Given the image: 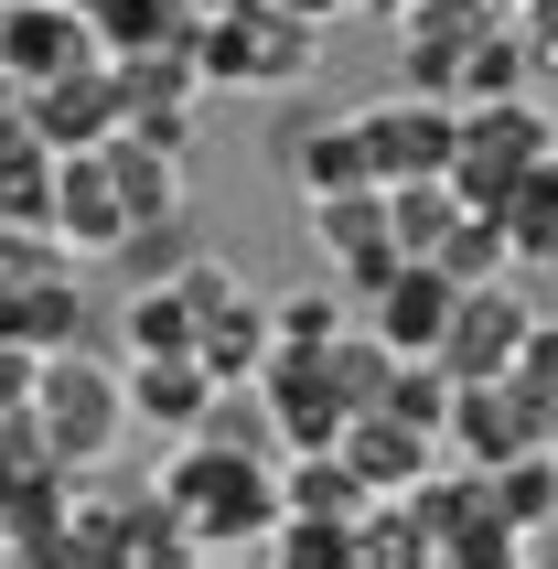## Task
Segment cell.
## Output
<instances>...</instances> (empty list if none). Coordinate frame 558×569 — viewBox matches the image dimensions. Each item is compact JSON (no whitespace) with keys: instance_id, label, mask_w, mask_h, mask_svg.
Here are the masks:
<instances>
[{"instance_id":"9c48e42d","label":"cell","mask_w":558,"mask_h":569,"mask_svg":"<svg viewBox=\"0 0 558 569\" xmlns=\"http://www.w3.org/2000/svg\"><path fill=\"white\" fill-rule=\"evenodd\" d=\"M355 301H366V333H376L387 355H430V345H440V322H451V301H462V290L440 280L430 258H398V269H387L376 290H355Z\"/></svg>"},{"instance_id":"6da1fadb","label":"cell","mask_w":558,"mask_h":569,"mask_svg":"<svg viewBox=\"0 0 558 569\" xmlns=\"http://www.w3.org/2000/svg\"><path fill=\"white\" fill-rule=\"evenodd\" d=\"M151 495L183 516L193 559H248V548L279 527V462L269 451H226V441H205V430L161 441Z\"/></svg>"},{"instance_id":"9a60e30c","label":"cell","mask_w":558,"mask_h":569,"mask_svg":"<svg viewBox=\"0 0 558 569\" xmlns=\"http://www.w3.org/2000/svg\"><path fill=\"white\" fill-rule=\"evenodd\" d=\"M279 516H333V527H355V516H366V483H355V462H343L333 441L301 451V462L279 473Z\"/></svg>"},{"instance_id":"d6986e66","label":"cell","mask_w":558,"mask_h":569,"mask_svg":"<svg viewBox=\"0 0 558 569\" xmlns=\"http://www.w3.org/2000/svg\"><path fill=\"white\" fill-rule=\"evenodd\" d=\"M54 237H43V226H0V290H22V280H43V269H54Z\"/></svg>"},{"instance_id":"5b68a950","label":"cell","mask_w":558,"mask_h":569,"mask_svg":"<svg viewBox=\"0 0 558 569\" xmlns=\"http://www.w3.org/2000/svg\"><path fill=\"white\" fill-rule=\"evenodd\" d=\"M355 140H366L376 183H440V161H451V108H440V97H376V108H355Z\"/></svg>"},{"instance_id":"277c9868","label":"cell","mask_w":558,"mask_h":569,"mask_svg":"<svg viewBox=\"0 0 558 569\" xmlns=\"http://www.w3.org/2000/svg\"><path fill=\"white\" fill-rule=\"evenodd\" d=\"M558 129L548 108L527 97H495V108H451V161H440V183L462 193V204H505V193L527 183V161L548 151Z\"/></svg>"},{"instance_id":"5bb4252c","label":"cell","mask_w":558,"mask_h":569,"mask_svg":"<svg viewBox=\"0 0 558 569\" xmlns=\"http://www.w3.org/2000/svg\"><path fill=\"white\" fill-rule=\"evenodd\" d=\"M193 366L216 387H248L258 366H269V301H248V290L205 301V312H193Z\"/></svg>"},{"instance_id":"ffe728a7","label":"cell","mask_w":558,"mask_h":569,"mask_svg":"<svg viewBox=\"0 0 558 569\" xmlns=\"http://www.w3.org/2000/svg\"><path fill=\"white\" fill-rule=\"evenodd\" d=\"M269 11H290V22H333L343 0H269Z\"/></svg>"},{"instance_id":"52a82bcc","label":"cell","mask_w":558,"mask_h":569,"mask_svg":"<svg viewBox=\"0 0 558 569\" xmlns=\"http://www.w3.org/2000/svg\"><path fill=\"white\" fill-rule=\"evenodd\" d=\"M516 333H527V290H516V280H472L462 301H451V322H440L430 366H440V377H505Z\"/></svg>"},{"instance_id":"30bf717a","label":"cell","mask_w":558,"mask_h":569,"mask_svg":"<svg viewBox=\"0 0 558 569\" xmlns=\"http://www.w3.org/2000/svg\"><path fill=\"white\" fill-rule=\"evenodd\" d=\"M119 398H129V419H140L151 441H183V430H205L216 377H205L193 355H129V366H119Z\"/></svg>"},{"instance_id":"2e32d148","label":"cell","mask_w":558,"mask_h":569,"mask_svg":"<svg viewBox=\"0 0 558 569\" xmlns=\"http://www.w3.org/2000/svg\"><path fill=\"white\" fill-rule=\"evenodd\" d=\"M119 345H129V355H193V301H183L172 280H129Z\"/></svg>"},{"instance_id":"44dd1931","label":"cell","mask_w":558,"mask_h":569,"mask_svg":"<svg viewBox=\"0 0 558 569\" xmlns=\"http://www.w3.org/2000/svg\"><path fill=\"white\" fill-rule=\"evenodd\" d=\"M548 129H558V119H548Z\"/></svg>"},{"instance_id":"7a4b0ae2","label":"cell","mask_w":558,"mask_h":569,"mask_svg":"<svg viewBox=\"0 0 558 569\" xmlns=\"http://www.w3.org/2000/svg\"><path fill=\"white\" fill-rule=\"evenodd\" d=\"M183 54H193V87H237V97H290L322 64V32L290 22V11H269V0H237L226 22L183 32Z\"/></svg>"},{"instance_id":"4fadbf2b","label":"cell","mask_w":558,"mask_h":569,"mask_svg":"<svg viewBox=\"0 0 558 569\" xmlns=\"http://www.w3.org/2000/svg\"><path fill=\"white\" fill-rule=\"evenodd\" d=\"M269 161H279L301 193H355V183H376L355 119H322V129H311V119H279V129H269Z\"/></svg>"},{"instance_id":"7c38bea8","label":"cell","mask_w":558,"mask_h":569,"mask_svg":"<svg viewBox=\"0 0 558 569\" xmlns=\"http://www.w3.org/2000/svg\"><path fill=\"white\" fill-rule=\"evenodd\" d=\"M0 345H22V355L87 345V290H76V258H54V269H43V280H22V290H0Z\"/></svg>"},{"instance_id":"8992f818","label":"cell","mask_w":558,"mask_h":569,"mask_svg":"<svg viewBox=\"0 0 558 569\" xmlns=\"http://www.w3.org/2000/svg\"><path fill=\"white\" fill-rule=\"evenodd\" d=\"M119 76H108V54L64 64V76H43V87H22V129L43 140V151H97L108 129H119Z\"/></svg>"},{"instance_id":"e0dca14e","label":"cell","mask_w":558,"mask_h":569,"mask_svg":"<svg viewBox=\"0 0 558 569\" xmlns=\"http://www.w3.org/2000/svg\"><path fill=\"white\" fill-rule=\"evenodd\" d=\"M333 333H343V301H333V290H279V301H269V345L322 355Z\"/></svg>"},{"instance_id":"8fae6325","label":"cell","mask_w":558,"mask_h":569,"mask_svg":"<svg viewBox=\"0 0 558 569\" xmlns=\"http://www.w3.org/2000/svg\"><path fill=\"white\" fill-rule=\"evenodd\" d=\"M87 22L64 11V0H11L0 11V76L11 87H43V76H64V64H87Z\"/></svg>"},{"instance_id":"ba28073f","label":"cell","mask_w":558,"mask_h":569,"mask_svg":"<svg viewBox=\"0 0 558 569\" xmlns=\"http://www.w3.org/2000/svg\"><path fill=\"white\" fill-rule=\"evenodd\" d=\"M333 451L355 462V483H366V495H408V483L440 462V430H419V419H398L387 398H366V409H343Z\"/></svg>"},{"instance_id":"3957f363","label":"cell","mask_w":558,"mask_h":569,"mask_svg":"<svg viewBox=\"0 0 558 569\" xmlns=\"http://www.w3.org/2000/svg\"><path fill=\"white\" fill-rule=\"evenodd\" d=\"M32 430H43V462L54 473H97L129 430V398H119V366H97L87 345H64L32 366Z\"/></svg>"},{"instance_id":"ac0fdd59","label":"cell","mask_w":558,"mask_h":569,"mask_svg":"<svg viewBox=\"0 0 558 569\" xmlns=\"http://www.w3.org/2000/svg\"><path fill=\"white\" fill-rule=\"evenodd\" d=\"M505 377L558 419V322H548V312H527V333H516V355H505Z\"/></svg>"}]
</instances>
